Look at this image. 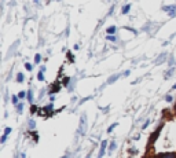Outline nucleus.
Wrapping results in <instances>:
<instances>
[{"instance_id":"f257e3e1","label":"nucleus","mask_w":176,"mask_h":158,"mask_svg":"<svg viewBox=\"0 0 176 158\" xmlns=\"http://www.w3.org/2000/svg\"><path fill=\"white\" fill-rule=\"evenodd\" d=\"M106 146H107V140H103V142L101 143V150H99V156L98 158H102L105 154V150H106Z\"/></svg>"},{"instance_id":"f03ea898","label":"nucleus","mask_w":176,"mask_h":158,"mask_svg":"<svg viewBox=\"0 0 176 158\" xmlns=\"http://www.w3.org/2000/svg\"><path fill=\"white\" fill-rule=\"evenodd\" d=\"M164 10H165V11L172 10L171 13H169V15H171V17H175V15H176V6H175V4H172V6H165V7H164Z\"/></svg>"},{"instance_id":"7ed1b4c3","label":"nucleus","mask_w":176,"mask_h":158,"mask_svg":"<svg viewBox=\"0 0 176 158\" xmlns=\"http://www.w3.org/2000/svg\"><path fill=\"white\" fill-rule=\"evenodd\" d=\"M157 158H176V153H162L158 154Z\"/></svg>"},{"instance_id":"20e7f679","label":"nucleus","mask_w":176,"mask_h":158,"mask_svg":"<svg viewBox=\"0 0 176 158\" xmlns=\"http://www.w3.org/2000/svg\"><path fill=\"white\" fill-rule=\"evenodd\" d=\"M161 129H162V125H160V127H158V129L155 131V133H154V135H151V137H150V142H149V143H153V140L157 139L158 135H160V132H161Z\"/></svg>"},{"instance_id":"39448f33","label":"nucleus","mask_w":176,"mask_h":158,"mask_svg":"<svg viewBox=\"0 0 176 158\" xmlns=\"http://www.w3.org/2000/svg\"><path fill=\"white\" fill-rule=\"evenodd\" d=\"M116 30H117L116 26H110V28H107V33H109V36H114Z\"/></svg>"},{"instance_id":"423d86ee","label":"nucleus","mask_w":176,"mask_h":158,"mask_svg":"<svg viewBox=\"0 0 176 158\" xmlns=\"http://www.w3.org/2000/svg\"><path fill=\"white\" fill-rule=\"evenodd\" d=\"M130 10H131V4H125L124 7H122V11H121V13L125 15V14H128V13H130Z\"/></svg>"},{"instance_id":"0eeeda50","label":"nucleus","mask_w":176,"mask_h":158,"mask_svg":"<svg viewBox=\"0 0 176 158\" xmlns=\"http://www.w3.org/2000/svg\"><path fill=\"white\" fill-rule=\"evenodd\" d=\"M17 81H18V83H23V81H25V76H23L22 73H18V76H17Z\"/></svg>"},{"instance_id":"6e6552de","label":"nucleus","mask_w":176,"mask_h":158,"mask_svg":"<svg viewBox=\"0 0 176 158\" xmlns=\"http://www.w3.org/2000/svg\"><path fill=\"white\" fill-rule=\"evenodd\" d=\"M118 77H120V74H114V76H111V78H109V81H107V83H109V84H113L116 80H118Z\"/></svg>"},{"instance_id":"1a4fd4ad","label":"nucleus","mask_w":176,"mask_h":158,"mask_svg":"<svg viewBox=\"0 0 176 158\" xmlns=\"http://www.w3.org/2000/svg\"><path fill=\"white\" fill-rule=\"evenodd\" d=\"M18 98H19V99H25V98H28V92H25V91H21V92L18 93Z\"/></svg>"},{"instance_id":"9d476101","label":"nucleus","mask_w":176,"mask_h":158,"mask_svg":"<svg viewBox=\"0 0 176 158\" xmlns=\"http://www.w3.org/2000/svg\"><path fill=\"white\" fill-rule=\"evenodd\" d=\"M18 101H19V98H18V95H13V98H11V102H13V105H18Z\"/></svg>"},{"instance_id":"9b49d317","label":"nucleus","mask_w":176,"mask_h":158,"mask_svg":"<svg viewBox=\"0 0 176 158\" xmlns=\"http://www.w3.org/2000/svg\"><path fill=\"white\" fill-rule=\"evenodd\" d=\"M17 112H18V114H21L23 112V103H18V105H17Z\"/></svg>"},{"instance_id":"f8f14e48","label":"nucleus","mask_w":176,"mask_h":158,"mask_svg":"<svg viewBox=\"0 0 176 158\" xmlns=\"http://www.w3.org/2000/svg\"><path fill=\"white\" fill-rule=\"evenodd\" d=\"M11 132H13V129H11L10 127H7V128H6V129H4V135H6V136H8Z\"/></svg>"},{"instance_id":"ddd939ff","label":"nucleus","mask_w":176,"mask_h":158,"mask_svg":"<svg viewBox=\"0 0 176 158\" xmlns=\"http://www.w3.org/2000/svg\"><path fill=\"white\" fill-rule=\"evenodd\" d=\"M37 80H39V81H44V74H43V72H39V74H37Z\"/></svg>"},{"instance_id":"4468645a","label":"nucleus","mask_w":176,"mask_h":158,"mask_svg":"<svg viewBox=\"0 0 176 158\" xmlns=\"http://www.w3.org/2000/svg\"><path fill=\"white\" fill-rule=\"evenodd\" d=\"M117 125H118V124H117V122H116V124H113V125H111V127H109V128H107V133L113 132V129H114V128L117 127Z\"/></svg>"},{"instance_id":"2eb2a0df","label":"nucleus","mask_w":176,"mask_h":158,"mask_svg":"<svg viewBox=\"0 0 176 158\" xmlns=\"http://www.w3.org/2000/svg\"><path fill=\"white\" fill-rule=\"evenodd\" d=\"M116 147H117V144L114 142H111V144H110V147H109V151H114V150H116Z\"/></svg>"},{"instance_id":"dca6fc26","label":"nucleus","mask_w":176,"mask_h":158,"mask_svg":"<svg viewBox=\"0 0 176 158\" xmlns=\"http://www.w3.org/2000/svg\"><path fill=\"white\" fill-rule=\"evenodd\" d=\"M40 61H42V55H36L34 57V63H40Z\"/></svg>"},{"instance_id":"f3484780","label":"nucleus","mask_w":176,"mask_h":158,"mask_svg":"<svg viewBox=\"0 0 176 158\" xmlns=\"http://www.w3.org/2000/svg\"><path fill=\"white\" fill-rule=\"evenodd\" d=\"M32 98H33V96H32V91H28V101L30 102V103L33 102V99H32Z\"/></svg>"},{"instance_id":"a211bd4d","label":"nucleus","mask_w":176,"mask_h":158,"mask_svg":"<svg viewBox=\"0 0 176 158\" xmlns=\"http://www.w3.org/2000/svg\"><path fill=\"white\" fill-rule=\"evenodd\" d=\"M34 127H36V122H34V121L29 122V129H34Z\"/></svg>"},{"instance_id":"6ab92c4d","label":"nucleus","mask_w":176,"mask_h":158,"mask_svg":"<svg viewBox=\"0 0 176 158\" xmlns=\"http://www.w3.org/2000/svg\"><path fill=\"white\" fill-rule=\"evenodd\" d=\"M165 101H166V102H169V103H171V102L174 101V98H172L171 95H166V96H165Z\"/></svg>"},{"instance_id":"aec40b11","label":"nucleus","mask_w":176,"mask_h":158,"mask_svg":"<svg viewBox=\"0 0 176 158\" xmlns=\"http://www.w3.org/2000/svg\"><path fill=\"white\" fill-rule=\"evenodd\" d=\"M106 39H107V40H110V41H116V36H109V34H107Z\"/></svg>"},{"instance_id":"412c9836","label":"nucleus","mask_w":176,"mask_h":158,"mask_svg":"<svg viewBox=\"0 0 176 158\" xmlns=\"http://www.w3.org/2000/svg\"><path fill=\"white\" fill-rule=\"evenodd\" d=\"M25 68H26V70H29V72H30V70L33 69V66H32L30 63H25Z\"/></svg>"},{"instance_id":"4be33fe9","label":"nucleus","mask_w":176,"mask_h":158,"mask_svg":"<svg viewBox=\"0 0 176 158\" xmlns=\"http://www.w3.org/2000/svg\"><path fill=\"white\" fill-rule=\"evenodd\" d=\"M69 81H70V78H69V77L63 78V84H65V85H67V84H69Z\"/></svg>"},{"instance_id":"5701e85b","label":"nucleus","mask_w":176,"mask_h":158,"mask_svg":"<svg viewBox=\"0 0 176 158\" xmlns=\"http://www.w3.org/2000/svg\"><path fill=\"white\" fill-rule=\"evenodd\" d=\"M36 110H37V107H36V106H32V107H30V113H32V114L36 113Z\"/></svg>"},{"instance_id":"b1692460","label":"nucleus","mask_w":176,"mask_h":158,"mask_svg":"<svg viewBox=\"0 0 176 158\" xmlns=\"http://www.w3.org/2000/svg\"><path fill=\"white\" fill-rule=\"evenodd\" d=\"M6 140H7V136L3 135V136H2V139H0V142H2V143H6Z\"/></svg>"},{"instance_id":"393cba45","label":"nucleus","mask_w":176,"mask_h":158,"mask_svg":"<svg viewBox=\"0 0 176 158\" xmlns=\"http://www.w3.org/2000/svg\"><path fill=\"white\" fill-rule=\"evenodd\" d=\"M149 124H150V121H146L145 124H143V129H145V128H147V127H149Z\"/></svg>"},{"instance_id":"a878e982","label":"nucleus","mask_w":176,"mask_h":158,"mask_svg":"<svg viewBox=\"0 0 176 158\" xmlns=\"http://www.w3.org/2000/svg\"><path fill=\"white\" fill-rule=\"evenodd\" d=\"M62 158H69V156H65V157H62Z\"/></svg>"},{"instance_id":"bb28decb","label":"nucleus","mask_w":176,"mask_h":158,"mask_svg":"<svg viewBox=\"0 0 176 158\" xmlns=\"http://www.w3.org/2000/svg\"><path fill=\"white\" fill-rule=\"evenodd\" d=\"M174 89H176V84H175V85H174Z\"/></svg>"}]
</instances>
